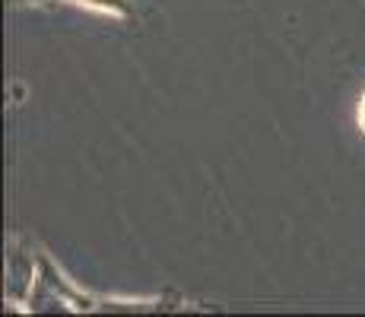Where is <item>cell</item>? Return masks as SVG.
<instances>
[{"label":"cell","instance_id":"2","mask_svg":"<svg viewBox=\"0 0 365 317\" xmlns=\"http://www.w3.org/2000/svg\"><path fill=\"white\" fill-rule=\"evenodd\" d=\"M86 6H96V10L105 13H128V0H80Z\"/></svg>","mask_w":365,"mask_h":317},{"label":"cell","instance_id":"3","mask_svg":"<svg viewBox=\"0 0 365 317\" xmlns=\"http://www.w3.org/2000/svg\"><path fill=\"white\" fill-rule=\"evenodd\" d=\"M362 124H365V102H362Z\"/></svg>","mask_w":365,"mask_h":317},{"label":"cell","instance_id":"1","mask_svg":"<svg viewBox=\"0 0 365 317\" xmlns=\"http://www.w3.org/2000/svg\"><path fill=\"white\" fill-rule=\"evenodd\" d=\"M6 279H10V295H26V289H32V260L26 254H13L6 264Z\"/></svg>","mask_w":365,"mask_h":317}]
</instances>
